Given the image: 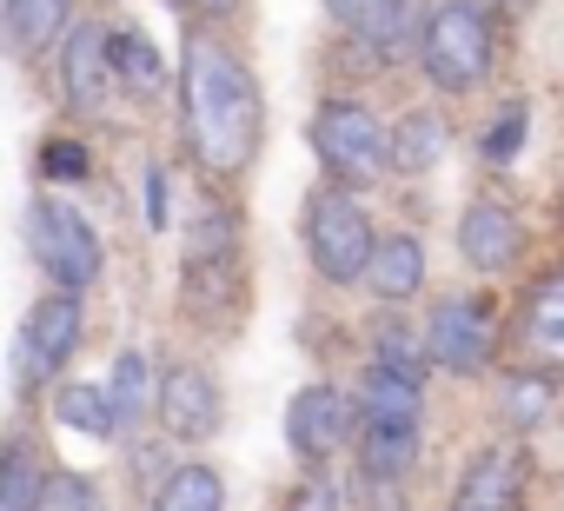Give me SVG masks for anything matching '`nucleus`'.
Wrapping results in <instances>:
<instances>
[{"mask_svg": "<svg viewBox=\"0 0 564 511\" xmlns=\"http://www.w3.org/2000/svg\"><path fill=\"white\" fill-rule=\"evenodd\" d=\"M180 107H186V140H193V153H199V166H206L213 180H232V173L252 166V153H259V120H265L259 80H252V67H246L219 34H206V28H193L186 47H180Z\"/></svg>", "mask_w": 564, "mask_h": 511, "instance_id": "nucleus-1", "label": "nucleus"}, {"mask_svg": "<svg viewBox=\"0 0 564 511\" xmlns=\"http://www.w3.org/2000/svg\"><path fill=\"white\" fill-rule=\"evenodd\" d=\"M180 306L199 319V326H232V313L246 306V286H239V219L206 199L186 226V260H180Z\"/></svg>", "mask_w": 564, "mask_h": 511, "instance_id": "nucleus-2", "label": "nucleus"}, {"mask_svg": "<svg viewBox=\"0 0 564 511\" xmlns=\"http://www.w3.org/2000/svg\"><path fill=\"white\" fill-rule=\"evenodd\" d=\"M372 246H379V232H372V213L359 206V193H352V186L326 180V186H313V193H306V252H313L319 280H333V286L366 280Z\"/></svg>", "mask_w": 564, "mask_h": 511, "instance_id": "nucleus-3", "label": "nucleus"}, {"mask_svg": "<svg viewBox=\"0 0 564 511\" xmlns=\"http://www.w3.org/2000/svg\"><path fill=\"white\" fill-rule=\"evenodd\" d=\"M419 54H425L432 87H445V94L485 87L491 80V21H485V8L478 0H438L425 14Z\"/></svg>", "mask_w": 564, "mask_h": 511, "instance_id": "nucleus-4", "label": "nucleus"}, {"mask_svg": "<svg viewBox=\"0 0 564 511\" xmlns=\"http://www.w3.org/2000/svg\"><path fill=\"white\" fill-rule=\"evenodd\" d=\"M28 252H34V267L61 286V293H87L94 280H100V267H107V252H100V232L80 219V206H67V199H54V193H41V199H28Z\"/></svg>", "mask_w": 564, "mask_h": 511, "instance_id": "nucleus-5", "label": "nucleus"}, {"mask_svg": "<svg viewBox=\"0 0 564 511\" xmlns=\"http://www.w3.org/2000/svg\"><path fill=\"white\" fill-rule=\"evenodd\" d=\"M313 146H319V160H326V173L339 186H379V180H392V133L359 100H326L319 120H313Z\"/></svg>", "mask_w": 564, "mask_h": 511, "instance_id": "nucleus-6", "label": "nucleus"}, {"mask_svg": "<svg viewBox=\"0 0 564 511\" xmlns=\"http://www.w3.org/2000/svg\"><path fill=\"white\" fill-rule=\"evenodd\" d=\"M80 339H87L80 293H61V286H54L41 306H28L21 339H14V379H21V392H34V385L61 379V372H67V359L80 352Z\"/></svg>", "mask_w": 564, "mask_h": 511, "instance_id": "nucleus-7", "label": "nucleus"}, {"mask_svg": "<svg viewBox=\"0 0 564 511\" xmlns=\"http://www.w3.org/2000/svg\"><path fill=\"white\" fill-rule=\"evenodd\" d=\"M491 346H498V313H491V300L452 293V300L432 306V319H425V352H432V366L478 372V366L491 359Z\"/></svg>", "mask_w": 564, "mask_h": 511, "instance_id": "nucleus-8", "label": "nucleus"}, {"mask_svg": "<svg viewBox=\"0 0 564 511\" xmlns=\"http://www.w3.org/2000/svg\"><path fill=\"white\" fill-rule=\"evenodd\" d=\"M346 438H359V405L339 385H306L286 405V445L300 465H326Z\"/></svg>", "mask_w": 564, "mask_h": 511, "instance_id": "nucleus-9", "label": "nucleus"}, {"mask_svg": "<svg viewBox=\"0 0 564 511\" xmlns=\"http://www.w3.org/2000/svg\"><path fill=\"white\" fill-rule=\"evenodd\" d=\"M524 485H531V452L518 438H498L465 465V478L452 491V511H518Z\"/></svg>", "mask_w": 564, "mask_h": 511, "instance_id": "nucleus-10", "label": "nucleus"}, {"mask_svg": "<svg viewBox=\"0 0 564 511\" xmlns=\"http://www.w3.org/2000/svg\"><path fill=\"white\" fill-rule=\"evenodd\" d=\"M326 14H333L352 41H366L372 54H386V61H392V54L419 47L432 0H326Z\"/></svg>", "mask_w": 564, "mask_h": 511, "instance_id": "nucleus-11", "label": "nucleus"}, {"mask_svg": "<svg viewBox=\"0 0 564 511\" xmlns=\"http://www.w3.org/2000/svg\"><path fill=\"white\" fill-rule=\"evenodd\" d=\"M153 412H160V425L173 432V438H213L219 432V385H213V372L206 366H173V372H160V385H153Z\"/></svg>", "mask_w": 564, "mask_h": 511, "instance_id": "nucleus-12", "label": "nucleus"}, {"mask_svg": "<svg viewBox=\"0 0 564 511\" xmlns=\"http://www.w3.org/2000/svg\"><path fill=\"white\" fill-rule=\"evenodd\" d=\"M458 252L478 267V273H505L518 252H524V226L505 199H471L465 219H458Z\"/></svg>", "mask_w": 564, "mask_h": 511, "instance_id": "nucleus-13", "label": "nucleus"}, {"mask_svg": "<svg viewBox=\"0 0 564 511\" xmlns=\"http://www.w3.org/2000/svg\"><path fill=\"white\" fill-rule=\"evenodd\" d=\"M113 61H107V34L94 28V21H80L74 34H67V100L80 107V113H107V100H113Z\"/></svg>", "mask_w": 564, "mask_h": 511, "instance_id": "nucleus-14", "label": "nucleus"}, {"mask_svg": "<svg viewBox=\"0 0 564 511\" xmlns=\"http://www.w3.org/2000/svg\"><path fill=\"white\" fill-rule=\"evenodd\" d=\"M518 346H524L531 359L564 366V273H544V280L524 293V313H518Z\"/></svg>", "mask_w": 564, "mask_h": 511, "instance_id": "nucleus-15", "label": "nucleus"}, {"mask_svg": "<svg viewBox=\"0 0 564 511\" xmlns=\"http://www.w3.org/2000/svg\"><path fill=\"white\" fill-rule=\"evenodd\" d=\"M366 286H372L379 300L405 306V300L425 286V246H419L412 232H392V239H379V246H372V260H366Z\"/></svg>", "mask_w": 564, "mask_h": 511, "instance_id": "nucleus-16", "label": "nucleus"}, {"mask_svg": "<svg viewBox=\"0 0 564 511\" xmlns=\"http://www.w3.org/2000/svg\"><path fill=\"white\" fill-rule=\"evenodd\" d=\"M359 465L379 485H399L419 465V425H386V418H359Z\"/></svg>", "mask_w": 564, "mask_h": 511, "instance_id": "nucleus-17", "label": "nucleus"}, {"mask_svg": "<svg viewBox=\"0 0 564 511\" xmlns=\"http://www.w3.org/2000/svg\"><path fill=\"white\" fill-rule=\"evenodd\" d=\"M74 21V0H8L0 8V41L14 54H41L54 34H67Z\"/></svg>", "mask_w": 564, "mask_h": 511, "instance_id": "nucleus-18", "label": "nucleus"}, {"mask_svg": "<svg viewBox=\"0 0 564 511\" xmlns=\"http://www.w3.org/2000/svg\"><path fill=\"white\" fill-rule=\"evenodd\" d=\"M445 146H452V133H445V120L438 113H405L399 127H392V173H432L438 160H445Z\"/></svg>", "mask_w": 564, "mask_h": 511, "instance_id": "nucleus-19", "label": "nucleus"}, {"mask_svg": "<svg viewBox=\"0 0 564 511\" xmlns=\"http://www.w3.org/2000/svg\"><path fill=\"white\" fill-rule=\"evenodd\" d=\"M352 405H359V418H386V425H419V379H405V372H386V366H372V372H366V385L352 392Z\"/></svg>", "mask_w": 564, "mask_h": 511, "instance_id": "nucleus-20", "label": "nucleus"}, {"mask_svg": "<svg viewBox=\"0 0 564 511\" xmlns=\"http://www.w3.org/2000/svg\"><path fill=\"white\" fill-rule=\"evenodd\" d=\"M107 61H113V80L127 87V94H140V100H153L160 87H166V67H160V54H153V41L147 34H107Z\"/></svg>", "mask_w": 564, "mask_h": 511, "instance_id": "nucleus-21", "label": "nucleus"}, {"mask_svg": "<svg viewBox=\"0 0 564 511\" xmlns=\"http://www.w3.org/2000/svg\"><path fill=\"white\" fill-rule=\"evenodd\" d=\"M107 399H113V418H120V425H140V418L153 412V366H147V352H140V346H127V352L113 359Z\"/></svg>", "mask_w": 564, "mask_h": 511, "instance_id": "nucleus-22", "label": "nucleus"}, {"mask_svg": "<svg viewBox=\"0 0 564 511\" xmlns=\"http://www.w3.org/2000/svg\"><path fill=\"white\" fill-rule=\"evenodd\" d=\"M54 418H61L67 432H80V438H113V432H120L107 385H61V392H54Z\"/></svg>", "mask_w": 564, "mask_h": 511, "instance_id": "nucleus-23", "label": "nucleus"}, {"mask_svg": "<svg viewBox=\"0 0 564 511\" xmlns=\"http://www.w3.org/2000/svg\"><path fill=\"white\" fill-rule=\"evenodd\" d=\"M153 511H226L219 471H213V465H180V471H166V485L153 491Z\"/></svg>", "mask_w": 564, "mask_h": 511, "instance_id": "nucleus-24", "label": "nucleus"}, {"mask_svg": "<svg viewBox=\"0 0 564 511\" xmlns=\"http://www.w3.org/2000/svg\"><path fill=\"white\" fill-rule=\"evenodd\" d=\"M425 333H405V326H379V339H372V366H386V372H405V379H425Z\"/></svg>", "mask_w": 564, "mask_h": 511, "instance_id": "nucleus-25", "label": "nucleus"}, {"mask_svg": "<svg viewBox=\"0 0 564 511\" xmlns=\"http://www.w3.org/2000/svg\"><path fill=\"white\" fill-rule=\"evenodd\" d=\"M524 127H531V107H524V100H505L498 120H491V133H485V160H491V166H511L518 146H524Z\"/></svg>", "mask_w": 564, "mask_h": 511, "instance_id": "nucleus-26", "label": "nucleus"}, {"mask_svg": "<svg viewBox=\"0 0 564 511\" xmlns=\"http://www.w3.org/2000/svg\"><path fill=\"white\" fill-rule=\"evenodd\" d=\"M34 511H100L94 478H80V471H47V485H41V504H34Z\"/></svg>", "mask_w": 564, "mask_h": 511, "instance_id": "nucleus-27", "label": "nucleus"}, {"mask_svg": "<svg viewBox=\"0 0 564 511\" xmlns=\"http://www.w3.org/2000/svg\"><path fill=\"white\" fill-rule=\"evenodd\" d=\"M41 180H54V186L87 180V146H80L74 133H54V140L41 146Z\"/></svg>", "mask_w": 564, "mask_h": 511, "instance_id": "nucleus-28", "label": "nucleus"}, {"mask_svg": "<svg viewBox=\"0 0 564 511\" xmlns=\"http://www.w3.org/2000/svg\"><path fill=\"white\" fill-rule=\"evenodd\" d=\"M147 226H166V173H147Z\"/></svg>", "mask_w": 564, "mask_h": 511, "instance_id": "nucleus-29", "label": "nucleus"}, {"mask_svg": "<svg viewBox=\"0 0 564 511\" xmlns=\"http://www.w3.org/2000/svg\"><path fill=\"white\" fill-rule=\"evenodd\" d=\"M180 8H193L199 21H232V14H239V0H180Z\"/></svg>", "mask_w": 564, "mask_h": 511, "instance_id": "nucleus-30", "label": "nucleus"}, {"mask_svg": "<svg viewBox=\"0 0 564 511\" xmlns=\"http://www.w3.org/2000/svg\"><path fill=\"white\" fill-rule=\"evenodd\" d=\"M511 385H518V392H511V405H518V412L531 418V412L544 405V392H538V379H511Z\"/></svg>", "mask_w": 564, "mask_h": 511, "instance_id": "nucleus-31", "label": "nucleus"}, {"mask_svg": "<svg viewBox=\"0 0 564 511\" xmlns=\"http://www.w3.org/2000/svg\"><path fill=\"white\" fill-rule=\"evenodd\" d=\"M0 511H28V504H14V498H8V491H0Z\"/></svg>", "mask_w": 564, "mask_h": 511, "instance_id": "nucleus-32", "label": "nucleus"}]
</instances>
